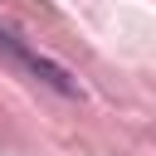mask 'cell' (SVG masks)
I'll return each mask as SVG.
<instances>
[{
	"label": "cell",
	"mask_w": 156,
	"mask_h": 156,
	"mask_svg": "<svg viewBox=\"0 0 156 156\" xmlns=\"http://www.w3.org/2000/svg\"><path fill=\"white\" fill-rule=\"evenodd\" d=\"M0 49H5V54H15V58H20V63H24V68H29V73H34L39 83H49V88H58V93H68V98L78 93V83H73V78H68V73H63V68H58L54 58H44V54L24 49V44H20L15 34H5V29H0Z\"/></svg>",
	"instance_id": "6da1fadb"
}]
</instances>
